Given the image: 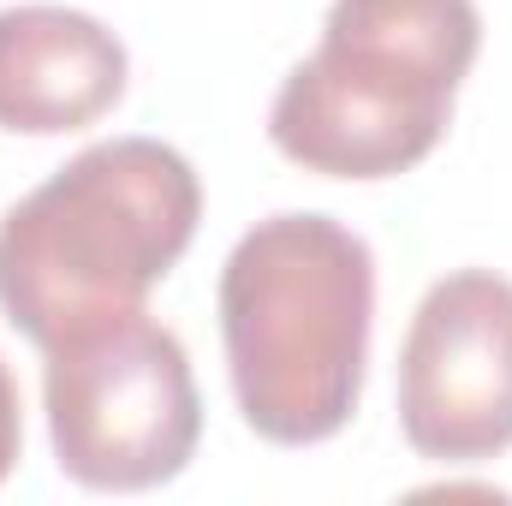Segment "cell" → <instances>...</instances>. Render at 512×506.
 <instances>
[{"mask_svg": "<svg viewBox=\"0 0 512 506\" xmlns=\"http://www.w3.org/2000/svg\"><path fill=\"white\" fill-rule=\"evenodd\" d=\"M203 185L161 137H114L72 155L0 215V316L36 346L143 310L191 251Z\"/></svg>", "mask_w": 512, "mask_h": 506, "instance_id": "1", "label": "cell"}, {"mask_svg": "<svg viewBox=\"0 0 512 506\" xmlns=\"http://www.w3.org/2000/svg\"><path fill=\"white\" fill-rule=\"evenodd\" d=\"M376 256L334 215H268L221 268L227 381L262 441L316 447L364 399Z\"/></svg>", "mask_w": 512, "mask_h": 506, "instance_id": "2", "label": "cell"}, {"mask_svg": "<svg viewBox=\"0 0 512 506\" xmlns=\"http://www.w3.org/2000/svg\"><path fill=\"white\" fill-rule=\"evenodd\" d=\"M483 48L477 0H334L268 108L274 149L328 179H399L453 120Z\"/></svg>", "mask_w": 512, "mask_h": 506, "instance_id": "3", "label": "cell"}, {"mask_svg": "<svg viewBox=\"0 0 512 506\" xmlns=\"http://www.w3.org/2000/svg\"><path fill=\"white\" fill-rule=\"evenodd\" d=\"M42 358L48 441L72 483L143 495L191 465L203 399L173 328L131 310L48 346Z\"/></svg>", "mask_w": 512, "mask_h": 506, "instance_id": "4", "label": "cell"}, {"mask_svg": "<svg viewBox=\"0 0 512 506\" xmlns=\"http://www.w3.org/2000/svg\"><path fill=\"white\" fill-rule=\"evenodd\" d=\"M399 435L435 465H489L512 447V280H435L399 346Z\"/></svg>", "mask_w": 512, "mask_h": 506, "instance_id": "5", "label": "cell"}, {"mask_svg": "<svg viewBox=\"0 0 512 506\" xmlns=\"http://www.w3.org/2000/svg\"><path fill=\"white\" fill-rule=\"evenodd\" d=\"M126 96V42L78 6H0V131L60 137Z\"/></svg>", "mask_w": 512, "mask_h": 506, "instance_id": "6", "label": "cell"}, {"mask_svg": "<svg viewBox=\"0 0 512 506\" xmlns=\"http://www.w3.org/2000/svg\"><path fill=\"white\" fill-rule=\"evenodd\" d=\"M18 447H24V417H18V381L0 364V483L12 477L18 465Z\"/></svg>", "mask_w": 512, "mask_h": 506, "instance_id": "7", "label": "cell"}]
</instances>
